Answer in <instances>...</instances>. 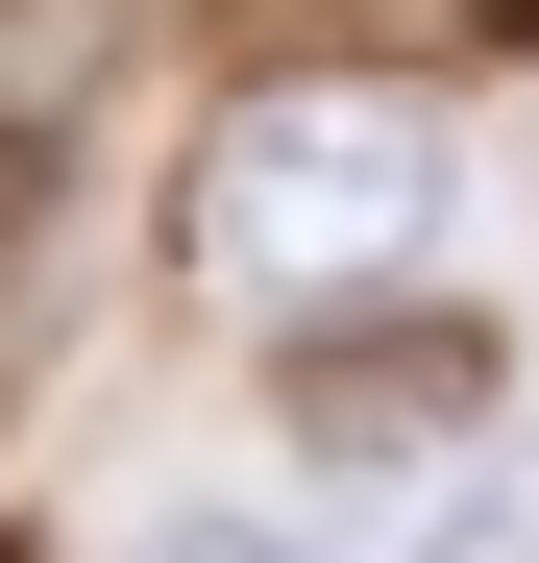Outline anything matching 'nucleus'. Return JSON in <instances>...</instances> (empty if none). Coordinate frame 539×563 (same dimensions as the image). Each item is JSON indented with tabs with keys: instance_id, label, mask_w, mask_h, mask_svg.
<instances>
[{
	"instance_id": "1",
	"label": "nucleus",
	"mask_w": 539,
	"mask_h": 563,
	"mask_svg": "<svg viewBox=\"0 0 539 563\" xmlns=\"http://www.w3.org/2000/svg\"><path fill=\"white\" fill-rule=\"evenodd\" d=\"M441 123L393 99V74H245V99L197 123V269H245V295H343V269H417L441 245Z\"/></svg>"
},
{
	"instance_id": "2",
	"label": "nucleus",
	"mask_w": 539,
	"mask_h": 563,
	"mask_svg": "<svg viewBox=\"0 0 539 563\" xmlns=\"http://www.w3.org/2000/svg\"><path fill=\"white\" fill-rule=\"evenodd\" d=\"M491 393H515V367H491V319H295V367H270V417H295V465H393V490H417V465H491Z\"/></svg>"
},
{
	"instance_id": "3",
	"label": "nucleus",
	"mask_w": 539,
	"mask_h": 563,
	"mask_svg": "<svg viewBox=\"0 0 539 563\" xmlns=\"http://www.w3.org/2000/svg\"><path fill=\"white\" fill-rule=\"evenodd\" d=\"M147 563H295V539H270V515H172Z\"/></svg>"
},
{
	"instance_id": "4",
	"label": "nucleus",
	"mask_w": 539,
	"mask_h": 563,
	"mask_svg": "<svg viewBox=\"0 0 539 563\" xmlns=\"http://www.w3.org/2000/svg\"><path fill=\"white\" fill-rule=\"evenodd\" d=\"M0 563H50V539H0Z\"/></svg>"
}]
</instances>
